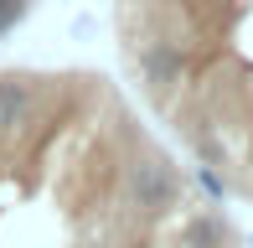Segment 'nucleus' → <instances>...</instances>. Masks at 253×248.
Returning <instances> with one entry per match:
<instances>
[{
  "label": "nucleus",
  "mask_w": 253,
  "mask_h": 248,
  "mask_svg": "<svg viewBox=\"0 0 253 248\" xmlns=\"http://www.w3.org/2000/svg\"><path fill=\"white\" fill-rule=\"evenodd\" d=\"M129 83L197 155L212 197L253 202V0H114Z\"/></svg>",
  "instance_id": "f257e3e1"
},
{
  "label": "nucleus",
  "mask_w": 253,
  "mask_h": 248,
  "mask_svg": "<svg viewBox=\"0 0 253 248\" xmlns=\"http://www.w3.org/2000/svg\"><path fill=\"white\" fill-rule=\"evenodd\" d=\"M26 10H31V0H0V37L16 31L21 21H26Z\"/></svg>",
  "instance_id": "f03ea898"
}]
</instances>
